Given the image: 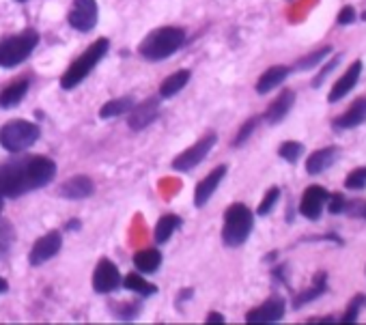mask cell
Segmentation results:
<instances>
[{
	"instance_id": "11",
	"label": "cell",
	"mask_w": 366,
	"mask_h": 325,
	"mask_svg": "<svg viewBox=\"0 0 366 325\" xmlns=\"http://www.w3.org/2000/svg\"><path fill=\"white\" fill-rule=\"evenodd\" d=\"M329 192L321 186H310L304 194H302V201H300V213L308 220H319L321 218V211L327 203Z\"/></svg>"
},
{
	"instance_id": "40",
	"label": "cell",
	"mask_w": 366,
	"mask_h": 325,
	"mask_svg": "<svg viewBox=\"0 0 366 325\" xmlns=\"http://www.w3.org/2000/svg\"><path fill=\"white\" fill-rule=\"evenodd\" d=\"M356 213L360 215V218H364V220H366V205H360V207L356 209Z\"/></svg>"
},
{
	"instance_id": "38",
	"label": "cell",
	"mask_w": 366,
	"mask_h": 325,
	"mask_svg": "<svg viewBox=\"0 0 366 325\" xmlns=\"http://www.w3.org/2000/svg\"><path fill=\"white\" fill-rule=\"evenodd\" d=\"M207 323H224V317L220 313H209L207 315Z\"/></svg>"
},
{
	"instance_id": "8",
	"label": "cell",
	"mask_w": 366,
	"mask_h": 325,
	"mask_svg": "<svg viewBox=\"0 0 366 325\" xmlns=\"http://www.w3.org/2000/svg\"><path fill=\"white\" fill-rule=\"evenodd\" d=\"M67 22L80 32H89L97 24V3L95 0H74L67 13Z\"/></svg>"
},
{
	"instance_id": "14",
	"label": "cell",
	"mask_w": 366,
	"mask_h": 325,
	"mask_svg": "<svg viewBox=\"0 0 366 325\" xmlns=\"http://www.w3.org/2000/svg\"><path fill=\"white\" fill-rule=\"evenodd\" d=\"M366 121V97L356 99L347 110L332 121V130L334 132H343V130H354L358 125H362Z\"/></svg>"
},
{
	"instance_id": "6",
	"label": "cell",
	"mask_w": 366,
	"mask_h": 325,
	"mask_svg": "<svg viewBox=\"0 0 366 325\" xmlns=\"http://www.w3.org/2000/svg\"><path fill=\"white\" fill-rule=\"evenodd\" d=\"M39 138V128L30 121H9L0 130V147L9 153H20L32 147Z\"/></svg>"
},
{
	"instance_id": "31",
	"label": "cell",
	"mask_w": 366,
	"mask_h": 325,
	"mask_svg": "<svg viewBox=\"0 0 366 325\" xmlns=\"http://www.w3.org/2000/svg\"><path fill=\"white\" fill-rule=\"evenodd\" d=\"M278 201H281V190H278V188H270L267 194L263 196V201H261L256 213H258V215H267V213H272V209L276 207Z\"/></svg>"
},
{
	"instance_id": "5",
	"label": "cell",
	"mask_w": 366,
	"mask_h": 325,
	"mask_svg": "<svg viewBox=\"0 0 366 325\" xmlns=\"http://www.w3.org/2000/svg\"><path fill=\"white\" fill-rule=\"evenodd\" d=\"M39 43V35L34 30H24L22 35H13V37L0 39V67L11 69L15 65L24 63L32 50Z\"/></svg>"
},
{
	"instance_id": "33",
	"label": "cell",
	"mask_w": 366,
	"mask_h": 325,
	"mask_svg": "<svg viewBox=\"0 0 366 325\" xmlns=\"http://www.w3.org/2000/svg\"><path fill=\"white\" fill-rule=\"evenodd\" d=\"M258 121H261V117H252V119H248L246 123L241 125V130L237 132V136H235V140H233V147H241V144L252 136V132L256 130Z\"/></svg>"
},
{
	"instance_id": "21",
	"label": "cell",
	"mask_w": 366,
	"mask_h": 325,
	"mask_svg": "<svg viewBox=\"0 0 366 325\" xmlns=\"http://www.w3.org/2000/svg\"><path fill=\"white\" fill-rule=\"evenodd\" d=\"M160 265H162V252L155 250V248L138 250L136 255H134V267H136L141 274H153V272H158Z\"/></svg>"
},
{
	"instance_id": "13",
	"label": "cell",
	"mask_w": 366,
	"mask_h": 325,
	"mask_svg": "<svg viewBox=\"0 0 366 325\" xmlns=\"http://www.w3.org/2000/svg\"><path fill=\"white\" fill-rule=\"evenodd\" d=\"M285 299L283 297H270L267 302H263L258 308L250 311L246 315L248 323H278L285 317Z\"/></svg>"
},
{
	"instance_id": "24",
	"label": "cell",
	"mask_w": 366,
	"mask_h": 325,
	"mask_svg": "<svg viewBox=\"0 0 366 325\" xmlns=\"http://www.w3.org/2000/svg\"><path fill=\"white\" fill-rule=\"evenodd\" d=\"M179 226H181V218H179V215H172V213L162 215V218L158 220V224H155V230H153L155 242H158V244H166L170 239V235L175 233Z\"/></svg>"
},
{
	"instance_id": "26",
	"label": "cell",
	"mask_w": 366,
	"mask_h": 325,
	"mask_svg": "<svg viewBox=\"0 0 366 325\" xmlns=\"http://www.w3.org/2000/svg\"><path fill=\"white\" fill-rule=\"evenodd\" d=\"M134 108V97H119V99H110L108 104L101 106L99 117L101 119H114L119 115H125Z\"/></svg>"
},
{
	"instance_id": "43",
	"label": "cell",
	"mask_w": 366,
	"mask_h": 325,
	"mask_svg": "<svg viewBox=\"0 0 366 325\" xmlns=\"http://www.w3.org/2000/svg\"><path fill=\"white\" fill-rule=\"evenodd\" d=\"M17 3H26V0H17Z\"/></svg>"
},
{
	"instance_id": "30",
	"label": "cell",
	"mask_w": 366,
	"mask_h": 325,
	"mask_svg": "<svg viewBox=\"0 0 366 325\" xmlns=\"http://www.w3.org/2000/svg\"><path fill=\"white\" fill-rule=\"evenodd\" d=\"M364 304H366V295L358 293V295L349 302V308H347V313L343 315L340 323H356V321H358L360 311L364 308Z\"/></svg>"
},
{
	"instance_id": "22",
	"label": "cell",
	"mask_w": 366,
	"mask_h": 325,
	"mask_svg": "<svg viewBox=\"0 0 366 325\" xmlns=\"http://www.w3.org/2000/svg\"><path fill=\"white\" fill-rule=\"evenodd\" d=\"M325 291H327V274H325V272H319V274L315 276V282H312V286H308L306 291H302L298 297L293 299V308H295V311L302 308V306L310 304L312 299L321 297Z\"/></svg>"
},
{
	"instance_id": "4",
	"label": "cell",
	"mask_w": 366,
	"mask_h": 325,
	"mask_svg": "<svg viewBox=\"0 0 366 325\" xmlns=\"http://www.w3.org/2000/svg\"><path fill=\"white\" fill-rule=\"evenodd\" d=\"M108 48H110V41L106 37H101L93 46H89V50H86L84 54H80V57L69 65V69L61 78V86L65 88V91H72V88H76L86 76H89L91 71L97 67V63L106 57Z\"/></svg>"
},
{
	"instance_id": "29",
	"label": "cell",
	"mask_w": 366,
	"mask_h": 325,
	"mask_svg": "<svg viewBox=\"0 0 366 325\" xmlns=\"http://www.w3.org/2000/svg\"><path fill=\"white\" fill-rule=\"evenodd\" d=\"M302 153H304V144L302 142H295V140L283 142L281 149H278V155H281L283 159H287L289 164H295V161L300 159Z\"/></svg>"
},
{
	"instance_id": "19",
	"label": "cell",
	"mask_w": 366,
	"mask_h": 325,
	"mask_svg": "<svg viewBox=\"0 0 366 325\" xmlns=\"http://www.w3.org/2000/svg\"><path fill=\"white\" fill-rule=\"evenodd\" d=\"M289 74H291V69L285 67V65H274V67H270L265 74L258 78V82H256V93H258V95H267L270 91H274L276 86H281V84L287 80Z\"/></svg>"
},
{
	"instance_id": "42",
	"label": "cell",
	"mask_w": 366,
	"mask_h": 325,
	"mask_svg": "<svg viewBox=\"0 0 366 325\" xmlns=\"http://www.w3.org/2000/svg\"><path fill=\"white\" fill-rule=\"evenodd\" d=\"M0 213H3V196H0Z\"/></svg>"
},
{
	"instance_id": "18",
	"label": "cell",
	"mask_w": 366,
	"mask_h": 325,
	"mask_svg": "<svg viewBox=\"0 0 366 325\" xmlns=\"http://www.w3.org/2000/svg\"><path fill=\"white\" fill-rule=\"evenodd\" d=\"M338 147H325L321 151H315L306 159V173L308 175H321L338 159Z\"/></svg>"
},
{
	"instance_id": "27",
	"label": "cell",
	"mask_w": 366,
	"mask_h": 325,
	"mask_svg": "<svg viewBox=\"0 0 366 325\" xmlns=\"http://www.w3.org/2000/svg\"><path fill=\"white\" fill-rule=\"evenodd\" d=\"M121 282H123L125 288H130V291H134V293H138V295H143V297H149V295L158 293V286H153L151 282H147L141 274H128Z\"/></svg>"
},
{
	"instance_id": "17",
	"label": "cell",
	"mask_w": 366,
	"mask_h": 325,
	"mask_svg": "<svg viewBox=\"0 0 366 325\" xmlns=\"http://www.w3.org/2000/svg\"><path fill=\"white\" fill-rule=\"evenodd\" d=\"M93 192H95L93 181H91L89 177H84V175L67 179V181L59 190V194L63 198H67V201H84V198H89Z\"/></svg>"
},
{
	"instance_id": "1",
	"label": "cell",
	"mask_w": 366,
	"mask_h": 325,
	"mask_svg": "<svg viewBox=\"0 0 366 325\" xmlns=\"http://www.w3.org/2000/svg\"><path fill=\"white\" fill-rule=\"evenodd\" d=\"M57 175V164L50 157H24L0 164V196L17 198L30 190L45 188Z\"/></svg>"
},
{
	"instance_id": "9",
	"label": "cell",
	"mask_w": 366,
	"mask_h": 325,
	"mask_svg": "<svg viewBox=\"0 0 366 325\" xmlns=\"http://www.w3.org/2000/svg\"><path fill=\"white\" fill-rule=\"evenodd\" d=\"M61 246H63V237H61L59 230H52V233L43 235L41 239H37V242L32 244L30 255H28V263H30L32 267L43 265L45 261L54 259V257L59 255Z\"/></svg>"
},
{
	"instance_id": "32",
	"label": "cell",
	"mask_w": 366,
	"mask_h": 325,
	"mask_svg": "<svg viewBox=\"0 0 366 325\" xmlns=\"http://www.w3.org/2000/svg\"><path fill=\"white\" fill-rule=\"evenodd\" d=\"M345 188L347 190H364L366 188V166L356 168V170H352L349 175H347Z\"/></svg>"
},
{
	"instance_id": "12",
	"label": "cell",
	"mask_w": 366,
	"mask_h": 325,
	"mask_svg": "<svg viewBox=\"0 0 366 325\" xmlns=\"http://www.w3.org/2000/svg\"><path fill=\"white\" fill-rule=\"evenodd\" d=\"M130 128L134 132H143L145 128H149V125L160 117V99L158 97H151L147 101H143L141 106H134L130 110Z\"/></svg>"
},
{
	"instance_id": "3",
	"label": "cell",
	"mask_w": 366,
	"mask_h": 325,
	"mask_svg": "<svg viewBox=\"0 0 366 325\" xmlns=\"http://www.w3.org/2000/svg\"><path fill=\"white\" fill-rule=\"evenodd\" d=\"M254 228V215L243 205L235 203L224 211V226H222V242L229 248H239L246 244Z\"/></svg>"
},
{
	"instance_id": "25",
	"label": "cell",
	"mask_w": 366,
	"mask_h": 325,
	"mask_svg": "<svg viewBox=\"0 0 366 325\" xmlns=\"http://www.w3.org/2000/svg\"><path fill=\"white\" fill-rule=\"evenodd\" d=\"M187 80H190V71H187V69L175 71V74L168 76V78L162 82V86H160V97H164V99L175 97V95L181 91V88L187 84Z\"/></svg>"
},
{
	"instance_id": "28",
	"label": "cell",
	"mask_w": 366,
	"mask_h": 325,
	"mask_svg": "<svg viewBox=\"0 0 366 325\" xmlns=\"http://www.w3.org/2000/svg\"><path fill=\"white\" fill-rule=\"evenodd\" d=\"M329 52H332V48L325 46V48H321V50H317V52L308 54V57H304V59H300L298 63H295V71H306V69L317 67L319 63L325 61V57H327Z\"/></svg>"
},
{
	"instance_id": "34",
	"label": "cell",
	"mask_w": 366,
	"mask_h": 325,
	"mask_svg": "<svg viewBox=\"0 0 366 325\" xmlns=\"http://www.w3.org/2000/svg\"><path fill=\"white\" fill-rule=\"evenodd\" d=\"M340 59H343V54H338V57H334L332 61H327V63H325V67L319 71V74H317V78L312 80V88H319V86L325 82V78H327L329 74H332V69H334V67L340 63Z\"/></svg>"
},
{
	"instance_id": "2",
	"label": "cell",
	"mask_w": 366,
	"mask_h": 325,
	"mask_svg": "<svg viewBox=\"0 0 366 325\" xmlns=\"http://www.w3.org/2000/svg\"><path fill=\"white\" fill-rule=\"evenodd\" d=\"M185 43V30L177 26H162L158 30L149 32L145 41L138 46L141 57L147 61H164L172 57Z\"/></svg>"
},
{
	"instance_id": "37",
	"label": "cell",
	"mask_w": 366,
	"mask_h": 325,
	"mask_svg": "<svg viewBox=\"0 0 366 325\" xmlns=\"http://www.w3.org/2000/svg\"><path fill=\"white\" fill-rule=\"evenodd\" d=\"M356 17H358V13H356L354 7H343V11H340L338 17H336V22H338L340 26H347V24H354Z\"/></svg>"
},
{
	"instance_id": "23",
	"label": "cell",
	"mask_w": 366,
	"mask_h": 325,
	"mask_svg": "<svg viewBox=\"0 0 366 325\" xmlns=\"http://www.w3.org/2000/svg\"><path fill=\"white\" fill-rule=\"evenodd\" d=\"M28 93V80H17L11 86L0 91V108H13L20 104Z\"/></svg>"
},
{
	"instance_id": "35",
	"label": "cell",
	"mask_w": 366,
	"mask_h": 325,
	"mask_svg": "<svg viewBox=\"0 0 366 325\" xmlns=\"http://www.w3.org/2000/svg\"><path fill=\"white\" fill-rule=\"evenodd\" d=\"M112 311H114V315H116L119 319L130 321V319H134V317L138 315V311H141V306H138V304H132V302H125L123 306H119V308L114 306Z\"/></svg>"
},
{
	"instance_id": "10",
	"label": "cell",
	"mask_w": 366,
	"mask_h": 325,
	"mask_svg": "<svg viewBox=\"0 0 366 325\" xmlns=\"http://www.w3.org/2000/svg\"><path fill=\"white\" fill-rule=\"evenodd\" d=\"M121 274H119V267L108 261V259H101L95 267V274H93V288L97 293H112L114 288L121 286Z\"/></svg>"
},
{
	"instance_id": "36",
	"label": "cell",
	"mask_w": 366,
	"mask_h": 325,
	"mask_svg": "<svg viewBox=\"0 0 366 325\" xmlns=\"http://www.w3.org/2000/svg\"><path fill=\"white\" fill-rule=\"evenodd\" d=\"M325 205H327V209H329V213H332V215L343 213V211L347 209V201H345V196H340V194L329 196Z\"/></svg>"
},
{
	"instance_id": "16",
	"label": "cell",
	"mask_w": 366,
	"mask_h": 325,
	"mask_svg": "<svg viewBox=\"0 0 366 325\" xmlns=\"http://www.w3.org/2000/svg\"><path fill=\"white\" fill-rule=\"evenodd\" d=\"M224 177H226V166L220 164L218 168H214L203 179V181L196 186V192H194V205L196 207H205L209 203V198L214 196V192L218 190V186L222 184Z\"/></svg>"
},
{
	"instance_id": "39",
	"label": "cell",
	"mask_w": 366,
	"mask_h": 325,
	"mask_svg": "<svg viewBox=\"0 0 366 325\" xmlns=\"http://www.w3.org/2000/svg\"><path fill=\"white\" fill-rule=\"evenodd\" d=\"M9 291V282L5 278H0V293H7Z\"/></svg>"
},
{
	"instance_id": "15",
	"label": "cell",
	"mask_w": 366,
	"mask_h": 325,
	"mask_svg": "<svg viewBox=\"0 0 366 325\" xmlns=\"http://www.w3.org/2000/svg\"><path fill=\"white\" fill-rule=\"evenodd\" d=\"M360 74H362V63L356 61V63L334 82L332 91H329V95H327V101H329V104H336V101H340L347 93H352V88H354V86L358 84V80H360Z\"/></svg>"
},
{
	"instance_id": "20",
	"label": "cell",
	"mask_w": 366,
	"mask_h": 325,
	"mask_svg": "<svg viewBox=\"0 0 366 325\" xmlns=\"http://www.w3.org/2000/svg\"><path fill=\"white\" fill-rule=\"evenodd\" d=\"M293 104H295V93L287 88V91H283L281 95L276 97V101L267 108L265 121H267L270 125H278V123H281V121L291 112Z\"/></svg>"
},
{
	"instance_id": "7",
	"label": "cell",
	"mask_w": 366,
	"mask_h": 325,
	"mask_svg": "<svg viewBox=\"0 0 366 325\" xmlns=\"http://www.w3.org/2000/svg\"><path fill=\"white\" fill-rule=\"evenodd\" d=\"M218 142V136L212 132L203 136L196 144H192L190 149H185L179 157L172 159V170H179V173H190L192 168H196L201 161L209 155V151H212L216 147Z\"/></svg>"
},
{
	"instance_id": "41",
	"label": "cell",
	"mask_w": 366,
	"mask_h": 325,
	"mask_svg": "<svg viewBox=\"0 0 366 325\" xmlns=\"http://www.w3.org/2000/svg\"><path fill=\"white\" fill-rule=\"evenodd\" d=\"M80 228V222H69L67 224V230H78Z\"/></svg>"
}]
</instances>
